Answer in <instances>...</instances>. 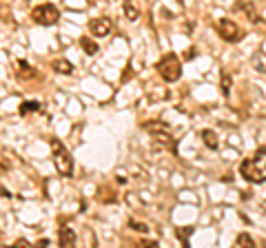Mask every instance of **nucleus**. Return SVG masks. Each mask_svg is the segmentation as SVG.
<instances>
[{"mask_svg":"<svg viewBox=\"0 0 266 248\" xmlns=\"http://www.w3.org/2000/svg\"><path fill=\"white\" fill-rule=\"evenodd\" d=\"M217 33H220L222 40L231 42V45H235V42H240L242 38H244V31H242L233 20H220L217 22Z\"/></svg>","mask_w":266,"mask_h":248,"instance_id":"obj_5","label":"nucleus"},{"mask_svg":"<svg viewBox=\"0 0 266 248\" xmlns=\"http://www.w3.org/2000/svg\"><path fill=\"white\" fill-rule=\"evenodd\" d=\"M124 16L129 20H138L140 18V7H138L133 0H124Z\"/></svg>","mask_w":266,"mask_h":248,"instance_id":"obj_11","label":"nucleus"},{"mask_svg":"<svg viewBox=\"0 0 266 248\" xmlns=\"http://www.w3.org/2000/svg\"><path fill=\"white\" fill-rule=\"evenodd\" d=\"M51 151H53V164H56V171L62 175V178H71V175H74V157H71L69 149H66L60 140L51 137Z\"/></svg>","mask_w":266,"mask_h":248,"instance_id":"obj_2","label":"nucleus"},{"mask_svg":"<svg viewBox=\"0 0 266 248\" xmlns=\"http://www.w3.org/2000/svg\"><path fill=\"white\" fill-rule=\"evenodd\" d=\"M220 89L224 95L231 93V76H228L226 71H222V76H220Z\"/></svg>","mask_w":266,"mask_h":248,"instance_id":"obj_15","label":"nucleus"},{"mask_svg":"<svg viewBox=\"0 0 266 248\" xmlns=\"http://www.w3.org/2000/svg\"><path fill=\"white\" fill-rule=\"evenodd\" d=\"M113 31V20L111 18H93L91 22H89V33L95 36V38H105V36H109Z\"/></svg>","mask_w":266,"mask_h":248,"instance_id":"obj_6","label":"nucleus"},{"mask_svg":"<svg viewBox=\"0 0 266 248\" xmlns=\"http://www.w3.org/2000/svg\"><path fill=\"white\" fill-rule=\"evenodd\" d=\"M175 233H178V237H180V239H182L184 244H186V239H189L191 235H193V228H191V226H186V228H178V231H175Z\"/></svg>","mask_w":266,"mask_h":248,"instance_id":"obj_16","label":"nucleus"},{"mask_svg":"<svg viewBox=\"0 0 266 248\" xmlns=\"http://www.w3.org/2000/svg\"><path fill=\"white\" fill-rule=\"evenodd\" d=\"M16 246H29V241H25V239H18V241H16Z\"/></svg>","mask_w":266,"mask_h":248,"instance_id":"obj_20","label":"nucleus"},{"mask_svg":"<svg viewBox=\"0 0 266 248\" xmlns=\"http://www.w3.org/2000/svg\"><path fill=\"white\" fill-rule=\"evenodd\" d=\"M129 226L133 228V231H138V233H147V231H149V226H147V224H140V222H133V220H131V224H129Z\"/></svg>","mask_w":266,"mask_h":248,"instance_id":"obj_17","label":"nucleus"},{"mask_svg":"<svg viewBox=\"0 0 266 248\" xmlns=\"http://www.w3.org/2000/svg\"><path fill=\"white\" fill-rule=\"evenodd\" d=\"M31 20L40 27H51L60 20V11L56 5H51V3L38 5V7H34V11H31Z\"/></svg>","mask_w":266,"mask_h":248,"instance_id":"obj_4","label":"nucleus"},{"mask_svg":"<svg viewBox=\"0 0 266 248\" xmlns=\"http://www.w3.org/2000/svg\"><path fill=\"white\" fill-rule=\"evenodd\" d=\"M80 45H82V49L89 53V56H95V53H98L100 49H98V42H93L91 38H89V36H82L80 38Z\"/></svg>","mask_w":266,"mask_h":248,"instance_id":"obj_12","label":"nucleus"},{"mask_svg":"<svg viewBox=\"0 0 266 248\" xmlns=\"http://www.w3.org/2000/svg\"><path fill=\"white\" fill-rule=\"evenodd\" d=\"M184 58L186 60H193V58H195V49H189V53H184Z\"/></svg>","mask_w":266,"mask_h":248,"instance_id":"obj_19","label":"nucleus"},{"mask_svg":"<svg viewBox=\"0 0 266 248\" xmlns=\"http://www.w3.org/2000/svg\"><path fill=\"white\" fill-rule=\"evenodd\" d=\"M147 131L153 133V135L158 137L160 142H164V144L171 142V129H169L164 122H160V120H153L151 124H147Z\"/></svg>","mask_w":266,"mask_h":248,"instance_id":"obj_7","label":"nucleus"},{"mask_svg":"<svg viewBox=\"0 0 266 248\" xmlns=\"http://www.w3.org/2000/svg\"><path fill=\"white\" fill-rule=\"evenodd\" d=\"M240 175L251 184L266 182V147H259L253 157H246L240 164Z\"/></svg>","mask_w":266,"mask_h":248,"instance_id":"obj_1","label":"nucleus"},{"mask_svg":"<svg viewBox=\"0 0 266 248\" xmlns=\"http://www.w3.org/2000/svg\"><path fill=\"white\" fill-rule=\"evenodd\" d=\"M235 244H238V246H244V248H253V246H255V239H253L249 233H240L238 239H235Z\"/></svg>","mask_w":266,"mask_h":248,"instance_id":"obj_14","label":"nucleus"},{"mask_svg":"<svg viewBox=\"0 0 266 248\" xmlns=\"http://www.w3.org/2000/svg\"><path fill=\"white\" fill-rule=\"evenodd\" d=\"M76 233H74V228H69V226H62L58 231V241H60V246H76Z\"/></svg>","mask_w":266,"mask_h":248,"instance_id":"obj_8","label":"nucleus"},{"mask_svg":"<svg viewBox=\"0 0 266 248\" xmlns=\"http://www.w3.org/2000/svg\"><path fill=\"white\" fill-rule=\"evenodd\" d=\"M202 140H204V144H207L211 151H217V147H220V142H217V133L211 131V129L202 131Z\"/></svg>","mask_w":266,"mask_h":248,"instance_id":"obj_10","label":"nucleus"},{"mask_svg":"<svg viewBox=\"0 0 266 248\" xmlns=\"http://www.w3.org/2000/svg\"><path fill=\"white\" fill-rule=\"evenodd\" d=\"M51 69L56 71V74H62V76H69V74H74V64H71L69 60H64V58H58V60H53V62H51Z\"/></svg>","mask_w":266,"mask_h":248,"instance_id":"obj_9","label":"nucleus"},{"mask_svg":"<svg viewBox=\"0 0 266 248\" xmlns=\"http://www.w3.org/2000/svg\"><path fill=\"white\" fill-rule=\"evenodd\" d=\"M158 74L162 76V80L164 82H178L180 78H182V64H180V60L175 53H167V56H162V60L158 62Z\"/></svg>","mask_w":266,"mask_h":248,"instance_id":"obj_3","label":"nucleus"},{"mask_svg":"<svg viewBox=\"0 0 266 248\" xmlns=\"http://www.w3.org/2000/svg\"><path fill=\"white\" fill-rule=\"evenodd\" d=\"M20 116H29V113H34V111H40V102H36V100H25L20 104Z\"/></svg>","mask_w":266,"mask_h":248,"instance_id":"obj_13","label":"nucleus"},{"mask_svg":"<svg viewBox=\"0 0 266 248\" xmlns=\"http://www.w3.org/2000/svg\"><path fill=\"white\" fill-rule=\"evenodd\" d=\"M244 9H246V14H249V20H253V22H255V20H257V14H255V9H253L251 5H244Z\"/></svg>","mask_w":266,"mask_h":248,"instance_id":"obj_18","label":"nucleus"}]
</instances>
